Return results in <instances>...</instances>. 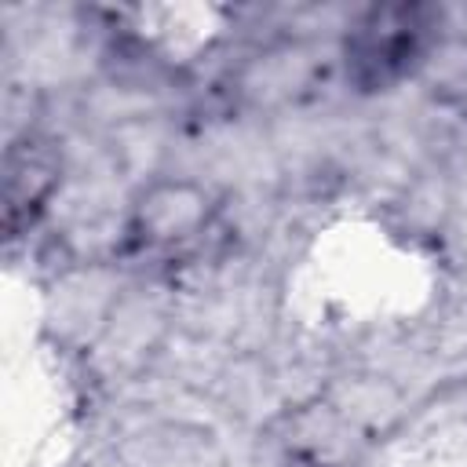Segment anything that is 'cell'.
<instances>
[{
  "label": "cell",
  "instance_id": "cell-1",
  "mask_svg": "<svg viewBox=\"0 0 467 467\" xmlns=\"http://www.w3.org/2000/svg\"><path fill=\"white\" fill-rule=\"evenodd\" d=\"M427 7H372L347 40V73L365 91H383L401 80L427 44Z\"/></svg>",
  "mask_w": 467,
  "mask_h": 467
},
{
  "label": "cell",
  "instance_id": "cell-2",
  "mask_svg": "<svg viewBox=\"0 0 467 467\" xmlns=\"http://www.w3.org/2000/svg\"><path fill=\"white\" fill-rule=\"evenodd\" d=\"M58 182V157L40 139H22L7 150L4 168V223L15 237L22 226L33 223V215L44 208Z\"/></svg>",
  "mask_w": 467,
  "mask_h": 467
}]
</instances>
